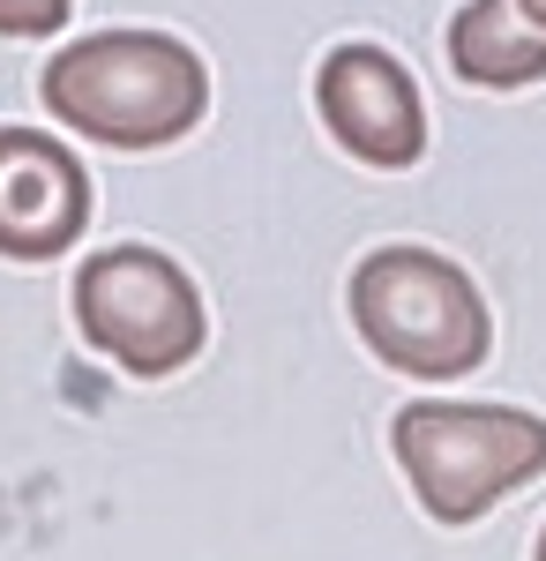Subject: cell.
<instances>
[{"mask_svg":"<svg viewBox=\"0 0 546 561\" xmlns=\"http://www.w3.org/2000/svg\"><path fill=\"white\" fill-rule=\"evenodd\" d=\"M45 105H53V121H68L90 142L158 150L203 121L211 76L166 31H98L45 68Z\"/></svg>","mask_w":546,"mask_h":561,"instance_id":"obj_1","label":"cell"},{"mask_svg":"<svg viewBox=\"0 0 546 561\" xmlns=\"http://www.w3.org/2000/svg\"><path fill=\"white\" fill-rule=\"evenodd\" d=\"M352 322L375 345V359H389L397 375H420V382L471 375L494 345V322H487V300L471 293V277L426 248H382L360 262Z\"/></svg>","mask_w":546,"mask_h":561,"instance_id":"obj_2","label":"cell"},{"mask_svg":"<svg viewBox=\"0 0 546 561\" xmlns=\"http://www.w3.org/2000/svg\"><path fill=\"white\" fill-rule=\"evenodd\" d=\"M389 442L420 510L442 524L487 517L509 486L546 472V420L509 404H405Z\"/></svg>","mask_w":546,"mask_h":561,"instance_id":"obj_3","label":"cell"},{"mask_svg":"<svg viewBox=\"0 0 546 561\" xmlns=\"http://www.w3.org/2000/svg\"><path fill=\"white\" fill-rule=\"evenodd\" d=\"M76 322L127 375H172L203 352V293L158 248H105L76 270Z\"/></svg>","mask_w":546,"mask_h":561,"instance_id":"obj_4","label":"cell"},{"mask_svg":"<svg viewBox=\"0 0 546 561\" xmlns=\"http://www.w3.org/2000/svg\"><path fill=\"white\" fill-rule=\"evenodd\" d=\"M315 105H322V121H330L337 142H344L352 158L382 165V173H405L426 150L420 83H412L405 60L382 53V45H337L330 60H322V76H315Z\"/></svg>","mask_w":546,"mask_h":561,"instance_id":"obj_5","label":"cell"},{"mask_svg":"<svg viewBox=\"0 0 546 561\" xmlns=\"http://www.w3.org/2000/svg\"><path fill=\"white\" fill-rule=\"evenodd\" d=\"M90 225V173L53 135L0 128V255H68Z\"/></svg>","mask_w":546,"mask_h":561,"instance_id":"obj_6","label":"cell"},{"mask_svg":"<svg viewBox=\"0 0 546 561\" xmlns=\"http://www.w3.org/2000/svg\"><path fill=\"white\" fill-rule=\"evenodd\" d=\"M450 60L479 90H524L546 76V38L516 15V0H464L450 23Z\"/></svg>","mask_w":546,"mask_h":561,"instance_id":"obj_7","label":"cell"},{"mask_svg":"<svg viewBox=\"0 0 546 561\" xmlns=\"http://www.w3.org/2000/svg\"><path fill=\"white\" fill-rule=\"evenodd\" d=\"M68 23V0H0V38H45Z\"/></svg>","mask_w":546,"mask_h":561,"instance_id":"obj_8","label":"cell"},{"mask_svg":"<svg viewBox=\"0 0 546 561\" xmlns=\"http://www.w3.org/2000/svg\"><path fill=\"white\" fill-rule=\"evenodd\" d=\"M516 15H524V23H532V31L546 38V0H516Z\"/></svg>","mask_w":546,"mask_h":561,"instance_id":"obj_9","label":"cell"},{"mask_svg":"<svg viewBox=\"0 0 546 561\" xmlns=\"http://www.w3.org/2000/svg\"><path fill=\"white\" fill-rule=\"evenodd\" d=\"M539 561H546V531H539Z\"/></svg>","mask_w":546,"mask_h":561,"instance_id":"obj_10","label":"cell"}]
</instances>
